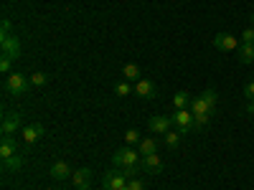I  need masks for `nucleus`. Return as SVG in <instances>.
I'll use <instances>...</instances> for the list:
<instances>
[{"mask_svg":"<svg viewBox=\"0 0 254 190\" xmlns=\"http://www.w3.org/2000/svg\"><path fill=\"white\" fill-rule=\"evenodd\" d=\"M28 87H31V79L23 76V74L13 71V74L5 76V92L13 94V96H23V94L28 92Z\"/></svg>","mask_w":254,"mask_h":190,"instance_id":"f257e3e1","label":"nucleus"},{"mask_svg":"<svg viewBox=\"0 0 254 190\" xmlns=\"http://www.w3.org/2000/svg\"><path fill=\"white\" fill-rule=\"evenodd\" d=\"M190 114H193V119H196L198 127L208 124V119L214 117V114H211V109H208V104L203 101V96H196L193 101H190Z\"/></svg>","mask_w":254,"mask_h":190,"instance_id":"f03ea898","label":"nucleus"},{"mask_svg":"<svg viewBox=\"0 0 254 190\" xmlns=\"http://www.w3.org/2000/svg\"><path fill=\"white\" fill-rule=\"evenodd\" d=\"M171 119H173V124L178 127L181 135H188V132L196 127V119H193V114H190L188 109H176V112L171 114Z\"/></svg>","mask_w":254,"mask_h":190,"instance_id":"7ed1b4c3","label":"nucleus"},{"mask_svg":"<svg viewBox=\"0 0 254 190\" xmlns=\"http://www.w3.org/2000/svg\"><path fill=\"white\" fill-rule=\"evenodd\" d=\"M137 157H140L137 150H130V147H120V150L115 152V157H112V162H115V167H127V165H137Z\"/></svg>","mask_w":254,"mask_h":190,"instance_id":"20e7f679","label":"nucleus"},{"mask_svg":"<svg viewBox=\"0 0 254 190\" xmlns=\"http://www.w3.org/2000/svg\"><path fill=\"white\" fill-rule=\"evenodd\" d=\"M20 127H23V117L18 112H10V114H5L3 124H0V132H3V137H13Z\"/></svg>","mask_w":254,"mask_h":190,"instance_id":"39448f33","label":"nucleus"},{"mask_svg":"<svg viewBox=\"0 0 254 190\" xmlns=\"http://www.w3.org/2000/svg\"><path fill=\"white\" fill-rule=\"evenodd\" d=\"M102 185L107 188V190H122L125 185H127V178L122 175V170H110V173H104L102 175Z\"/></svg>","mask_w":254,"mask_h":190,"instance_id":"423d86ee","label":"nucleus"},{"mask_svg":"<svg viewBox=\"0 0 254 190\" xmlns=\"http://www.w3.org/2000/svg\"><path fill=\"white\" fill-rule=\"evenodd\" d=\"M20 137H23V142H26V144H33V142H38L41 137H44V124H41V122L26 124L23 130H20Z\"/></svg>","mask_w":254,"mask_h":190,"instance_id":"0eeeda50","label":"nucleus"},{"mask_svg":"<svg viewBox=\"0 0 254 190\" xmlns=\"http://www.w3.org/2000/svg\"><path fill=\"white\" fill-rule=\"evenodd\" d=\"M214 46H216L219 51H237L242 44H239L237 36H231V33H219V36L214 38Z\"/></svg>","mask_w":254,"mask_h":190,"instance_id":"6e6552de","label":"nucleus"},{"mask_svg":"<svg viewBox=\"0 0 254 190\" xmlns=\"http://www.w3.org/2000/svg\"><path fill=\"white\" fill-rule=\"evenodd\" d=\"M171 124H173V119L163 117V114H155V117H150V122H147V127H150L153 135H165L168 130H171Z\"/></svg>","mask_w":254,"mask_h":190,"instance_id":"1a4fd4ad","label":"nucleus"},{"mask_svg":"<svg viewBox=\"0 0 254 190\" xmlns=\"http://www.w3.org/2000/svg\"><path fill=\"white\" fill-rule=\"evenodd\" d=\"M135 94L142 96V99H155V96H158V87H155L150 79H140V81L135 84Z\"/></svg>","mask_w":254,"mask_h":190,"instance_id":"9d476101","label":"nucleus"},{"mask_svg":"<svg viewBox=\"0 0 254 190\" xmlns=\"http://www.w3.org/2000/svg\"><path fill=\"white\" fill-rule=\"evenodd\" d=\"M142 170L150 173V175H160V173H163V160L158 157V152L142 157Z\"/></svg>","mask_w":254,"mask_h":190,"instance_id":"9b49d317","label":"nucleus"},{"mask_svg":"<svg viewBox=\"0 0 254 190\" xmlns=\"http://www.w3.org/2000/svg\"><path fill=\"white\" fill-rule=\"evenodd\" d=\"M0 44H3V56H8L13 61L20 56V41H18V36H8V38L0 41Z\"/></svg>","mask_w":254,"mask_h":190,"instance_id":"f8f14e48","label":"nucleus"},{"mask_svg":"<svg viewBox=\"0 0 254 190\" xmlns=\"http://www.w3.org/2000/svg\"><path fill=\"white\" fill-rule=\"evenodd\" d=\"M51 178L54 180H66V178H71L74 173H71V167H69V162H64V160H56L54 165H51Z\"/></svg>","mask_w":254,"mask_h":190,"instance_id":"ddd939ff","label":"nucleus"},{"mask_svg":"<svg viewBox=\"0 0 254 190\" xmlns=\"http://www.w3.org/2000/svg\"><path fill=\"white\" fill-rule=\"evenodd\" d=\"M71 180H74L76 190H79V188H87V185L92 183V170H89V167H79V170L71 175Z\"/></svg>","mask_w":254,"mask_h":190,"instance_id":"4468645a","label":"nucleus"},{"mask_svg":"<svg viewBox=\"0 0 254 190\" xmlns=\"http://www.w3.org/2000/svg\"><path fill=\"white\" fill-rule=\"evenodd\" d=\"M15 152H18L15 140H13V137H3V142H0V157L8 160V157H13Z\"/></svg>","mask_w":254,"mask_h":190,"instance_id":"2eb2a0df","label":"nucleus"},{"mask_svg":"<svg viewBox=\"0 0 254 190\" xmlns=\"http://www.w3.org/2000/svg\"><path fill=\"white\" fill-rule=\"evenodd\" d=\"M122 76H125V81H140V66L137 63H125L122 66Z\"/></svg>","mask_w":254,"mask_h":190,"instance_id":"dca6fc26","label":"nucleus"},{"mask_svg":"<svg viewBox=\"0 0 254 190\" xmlns=\"http://www.w3.org/2000/svg\"><path fill=\"white\" fill-rule=\"evenodd\" d=\"M137 152H140V157H145V155H153V152H155V140H153V137H145V140H140V144H137Z\"/></svg>","mask_w":254,"mask_h":190,"instance_id":"f3484780","label":"nucleus"},{"mask_svg":"<svg viewBox=\"0 0 254 190\" xmlns=\"http://www.w3.org/2000/svg\"><path fill=\"white\" fill-rule=\"evenodd\" d=\"M239 58H242V63H254V44H242Z\"/></svg>","mask_w":254,"mask_h":190,"instance_id":"a211bd4d","label":"nucleus"},{"mask_svg":"<svg viewBox=\"0 0 254 190\" xmlns=\"http://www.w3.org/2000/svg\"><path fill=\"white\" fill-rule=\"evenodd\" d=\"M201 96H203V101L208 104V109H211V114H214V112H216V104H219V94H216L214 89H206V92H203Z\"/></svg>","mask_w":254,"mask_h":190,"instance_id":"6ab92c4d","label":"nucleus"},{"mask_svg":"<svg viewBox=\"0 0 254 190\" xmlns=\"http://www.w3.org/2000/svg\"><path fill=\"white\" fill-rule=\"evenodd\" d=\"M163 137H165V144L171 147V150H176V147L181 144V132H178V130H176V132H173V130H168Z\"/></svg>","mask_w":254,"mask_h":190,"instance_id":"aec40b11","label":"nucleus"},{"mask_svg":"<svg viewBox=\"0 0 254 190\" xmlns=\"http://www.w3.org/2000/svg\"><path fill=\"white\" fill-rule=\"evenodd\" d=\"M3 165H5V170H20V167H23V157H20V155L15 152L13 157L3 160Z\"/></svg>","mask_w":254,"mask_h":190,"instance_id":"412c9836","label":"nucleus"},{"mask_svg":"<svg viewBox=\"0 0 254 190\" xmlns=\"http://www.w3.org/2000/svg\"><path fill=\"white\" fill-rule=\"evenodd\" d=\"M130 92H132L130 81H117V84H115V94H117V96H127Z\"/></svg>","mask_w":254,"mask_h":190,"instance_id":"4be33fe9","label":"nucleus"},{"mask_svg":"<svg viewBox=\"0 0 254 190\" xmlns=\"http://www.w3.org/2000/svg\"><path fill=\"white\" fill-rule=\"evenodd\" d=\"M186 104H188V94H186V92H178V94L173 96V107H176V109H186Z\"/></svg>","mask_w":254,"mask_h":190,"instance_id":"5701e85b","label":"nucleus"},{"mask_svg":"<svg viewBox=\"0 0 254 190\" xmlns=\"http://www.w3.org/2000/svg\"><path fill=\"white\" fill-rule=\"evenodd\" d=\"M125 142L127 144H140V132L137 130H127L125 132Z\"/></svg>","mask_w":254,"mask_h":190,"instance_id":"b1692460","label":"nucleus"},{"mask_svg":"<svg viewBox=\"0 0 254 190\" xmlns=\"http://www.w3.org/2000/svg\"><path fill=\"white\" fill-rule=\"evenodd\" d=\"M120 170H122V175H125L127 180H132V178H137L140 167H137V165H127V167H120Z\"/></svg>","mask_w":254,"mask_h":190,"instance_id":"393cba45","label":"nucleus"},{"mask_svg":"<svg viewBox=\"0 0 254 190\" xmlns=\"http://www.w3.org/2000/svg\"><path fill=\"white\" fill-rule=\"evenodd\" d=\"M8 36H13L10 33V18H3V23H0V41L8 38Z\"/></svg>","mask_w":254,"mask_h":190,"instance_id":"a878e982","label":"nucleus"},{"mask_svg":"<svg viewBox=\"0 0 254 190\" xmlns=\"http://www.w3.org/2000/svg\"><path fill=\"white\" fill-rule=\"evenodd\" d=\"M46 81H49V76H46V74H41V71H36V74L31 76V84H33V87H44Z\"/></svg>","mask_w":254,"mask_h":190,"instance_id":"bb28decb","label":"nucleus"},{"mask_svg":"<svg viewBox=\"0 0 254 190\" xmlns=\"http://www.w3.org/2000/svg\"><path fill=\"white\" fill-rule=\"evenodd\" d=\"M10 66H13V58H8V56L0 58V71H3V74H13V71H10Z\"/></svg>","mask_w":254,"mask_h":190,"instance_id":"cd10ccee","label":"nucleus"},{"mask_svg":"<svg viewBox=\"0 0 254 190\" xmlns=\"http://www.w3.org/2000/svg\"><path fill=\"white\" fill-rule=\"evenodd\" d=\"M127 188L130 190H145V183L140 178H132V180H127Z\"/></svg>","mask_w":254,"mask_h":190,"instance_id":"c85d7f7f","label":"nucleus"},{"mask_svg":"<svg viewBox=\"0 0 254 190\" xmlns=\"http://www.w3.org/2000/svg\"><path fill=\"white\" fill-rule=\"evenodd\" d=\"M242 44H254V28H247L242 33Z\"/></svg>","mask_w":254,"mask_h":190,"instance_id":"c756f323","label":"nucleus"},{"mask_svg":"<svg viewBox=\"0 0 254 190\" xmlns=\"http://www.w3.org/2000/svg\"><path fill=\"white\" fill-rule=\"evenodd\" d=\"M244 94H247V99H249V101L254 99V81H249V84H247V89H244Z\"/></svg>","mask_w":254,"mask_h":190,"instance_id":"7c9ffc66","label":"nucleus"},{"mask_svg":"<svg viewBox=\"0 0 254 190\" xmlns=\"http://www.w3.org/2000/svg\"><path fill=\"white\" fill-rule=\"evenodd\" d=\"M247 112H249V114H254V99H252V101L247 104Z\"/></svg>","mask_w":254,"mask_h":190,"instance_id":"2f4dec72","label":"nucleus"},{"mask_svg":"<svg viewBox=\"0 0 254 190\" xmlns=\"http://www.w3.org/2000/svg\"><path fill=\"white\" fill-rule=\"evenodd\" d=\"M79 190H92V188H89V185H87V188H79Z\"/></svg>","mask_w":254,"mask_h":190,"instance_id":"473e14b6","label":"nucleus"},{"mask_svg":"<svg viewBox=\"0 0 254 190\" xmlns=\"http://www.w3.org/2000/svg\"><path fill=\"white\" fill-rule=\"evenodd\" d=\"M252 28H254V13H252Z\"/></svg>","mask_w":254,"mask_h":190,"instance_id":"72a5a7b5","label":"nucleus"},{"mask_svg":"<svg viewBox=\"0 0 254 190\" xmlns=\"http://www.w3.org/2000/svg\"><path fill=\"white\" fill-rule=\"evenodd\" d=\"M122 190H130V188H127V185H125V188H122Z\"/></svg>","mask_w":254,"mask_h":190,"instance_id":"f704fd0d","label":"nucleus"},{"mask_svg":"<svg viewBox=\"0 0 254 190\" xmlns=\"http://www.w3.org/2000/svg\"><path fill=\"white\" fill-rule=\"evenodd\" d=\"M102 190H107V188H102Z\"/></svg>","mask_w":254,"mask_h":190,"instance_id":"c9c22d12","label":"nucleus"}]
</instances>
